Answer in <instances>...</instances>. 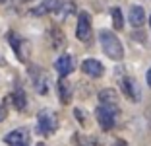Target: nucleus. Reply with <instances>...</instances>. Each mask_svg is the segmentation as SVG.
<instances>
[{"label":"nucleus","instance_id":"obj_18","mask_svg":"<svg viewBox=\"0 0 151 146\" xmlns=\"http://www.w3.org/2000/svg\"><path fill=\"white\" fill-rule=\"evenodd\" d=\"M4 119H6V107L2 105V103H0V123H2Z\"/></svg>","mask_w":151,"mask_h":146},{"label":"nucleus","instance_id":"obj_7","mask_svg":"<svg viewBox=\"0 0 151 146\" xmlns=\"http://www.w3.org/2000/svg\"><path fill=\"white\" fill-rule=\"evenodd\" d=\"M122 92L128 99H132L134 103H138L142 99V90H139L138 82L134 78H122Z\"/></svg>","mask_w":151,"mask_h":146},{"label":"nucleus","instance_id":"obj_1","mask_svg":"<svg viewBox=\"0 0 151 146\" xmlns=\"http://www.w3.org/2000/svg\"><path fill=\"white\" fill-rule=\"evenodd\" d=\"M99 41H101L103 53L107 55L109 58H112V61H122V57H124V47H122L120 39L112 31H109V29L99 31Z\"/></svg>","mask_w":151,"mask_h":146},{"label":"nucleus","instance_id":"obj_22","mask_svg":"<svg viewBox=\"0 0 151 146\" xmlns=\"http://www.w3.org/2000/svg\"><path fill=\"white\" fill-rule=\"evenodd\" d=\"M19 2H31V0H19Z\"/></svg>","mask_w":151,"mask_h":146},{"label":"nucleus","instance_id":"obj_4","mask_svg":"<svg viewBox=\"0 0 151 146\" xmlns=\"http://www.w3.org/2000/svg\"><path fill=\"white\" fill-rule=\"evenodd\" d=\"M76 37L83 43H87L91 39V18L87 12H81L78 18V27H76Z\"/></svg>","mask_w":151,"mask_h":146},{"label":"nucleus","instance_id":"obj_20","mask_svg":"<svg viewBox=\"0 0 151 146\" xmlns=\"http://www.w3.org/2000/svg\"><path fill=\"white\" fill-rule=\"evenodd\" d=\"M145 78H147V84L151 86V68H149V70H147V76H145Z\"/></svg>","mask_w":151,"mask_h":146},{"label":"nucleus","instance_id":"obj_17","mask_svg":"<svg viewBox=\"0 0 151 146\" xmlns=\"http://www.w3.org/2000/svg\"><path fill=\"white\" fill-rule=\"evenodd\" d=\"M76 142H78L80 146H103L101 140H99V138H95V137L87 138V137H80V134H78V137H76Z\"/></svg>","mask_w":151,"mask_h":146},{"label":"nucleus","instance_id":"obj_16","mask_svg":"<svg viewBox=\"0 0 151 146\" xmlns=\"http://www.w3.org/2000/svg\"><path fill=\"white\" fill-rule=\"evenodd\" d=\"M111 16H112V26H114V29H122V27H124V18H122L120 8H112Z\"/></svg>","mask_w":151,"mask_h":146},{"label":"nucleus","instance_id":"obj_12","mask_svg":"<svg viewBox=\"0 0 151 146\" xmlns=\"http://www.w3.org/2000/svg\"><path fill=\"white\" fill-rule=\"evenodd\" d=\"M99 101H101V105H109V107H118V93L114 92V90H103L101 93H99Z\"/></svg>","mask_w":151,"mask_h":146},{"label":"nucleus","instance_id":"obj_13","mask_svg":"<svg viewBox=\"0 0 151 146\" xmlns=\"http://www.w3.org/2000/svg\"><path fill=\"white\" fill-rule=\"evenodd\" d=\"M60 8V0H45L41 6H37L33 10V16H43V14H49V12H54V10Z\"/></svg>","mask_w":151,"mask_h":146},{"label":"nucleus","instance_id":"obj_2","mask_svg":"<svg viewBox=\"0 0 151 146\" xmlns=\"http://www.w3.org/2000/svg\"><path fill=\"white\" fill-rule=\"evenodd\" d=\"M58 128V117L52 109H41L37 115V133L39 134H52Z\"/></svg>","mask_w":151,"mask_h":146},{"label":"nucleus","instance_id":"obj_9","mask_svg":"<svg viewBox=\"0 0 151 146\" xmlns=\"http://www.w3.org/2000/svg\"><path fill=\"white\" fill-rule=\"evenodd\" d=\"M81 70H83L87 76H91V78H101L103 72H105V68H103V64L99 61H95V58H87V61L81 62Z\"/></svg>","mask_w":151,"mask_h":146},{"label":"nucleus","instance_id":"obj_24","mask_svg":"<svg viewBox=\"0 0 151 146\" xmlns=\"http://www.w3.org/2000/svg\"><path fill=\"white\" fill-rule=\"evenodd\" d=\"M149 115H151V111H149ZM149 121H151V117H149Z\"/></svg>","mask_w":151,"mask_h":146},{"label":"nucleus","instance_id":"obj_10","mask_svg":"<svg viewBox=\"0 0 151 146\" xmlns=\"http://www.w3.org/2000/svg\"><path fill=\"white\" fill-rule=\"evenodd\" d=\"M54 66H56L58 74L64 78V76H68L72 70H74V58H72V55H62V57L56 61Z\"/></svg>","mask_w":151,"mask_h":146},{"label":"nucleus","instance_id":"obj_25","mask_svg":"<svg viewBox=\"0 0 151 146\" xmlns=\"http://www.w3.org/2000/svg\"><path fill=\"white\" fill-rule=\"evenodd\" d=\"M149 26H151V18H149Z\"/></svg>","mask_w":151,"mask_h":146},{"label":"nucleus","instance_id":"obj_15","mask_svg":"<svg viewBox=\"0 0 151 146\" xmlns=\"http://www.w3.org/2000/svg\"><path fill=\"white\" fill-rule=\"evenodd\" d=\"M12 99H14V107L16 109H25V93H23V90L18 88L12 93Z\"/></svg>","mask_w":151,"mask_h":146},{"label":"nucleus","instance_id":"obj_6","mask_svg":"<svg viewBox=\"0 0 151 146\" xmlns=\"http://www.w3.org/2000/svg\"><path fill=\"white\" fill-rule=\"evenodd\" d=\"M10 45L14 47V53H16V57L19 58L22 62L27 61V57H29V45H27V41L23 39V37L16 35V33H10Z\"/></svg>","mask_w":151,"mask_h":146},{"label":"nucleus","instance_id":"obj_19","mask_svg":"<svg viewBox=\"0 0 151 146\" xmlns=\"http://www.w3.org/2000/svg\"><path fill=\"white\" fill-rule=\"evenodd\" d=\"M74 113H76V117H78V121H80V123H83V111H81V109H76Z\"/></svg>","mask_w":151,"mask_h":146},{"label":"nucleus","instance_id":"obj_3","mask_svg":"<svg viewBox=\"0 0 151 146\" xmlns=\"http://www.w3.org/2000/svg\"><path fill=\"white\" fill-rule=\"evenodd\" d=\"M116 113H118V107H109V105H99L95 109V117H97V123L101 125L103 131H111L116 123Z\"/></svg>","mask_w":151,"mask_h":146},{"label":"nucleus","instance_id":"obj_14","mask_svg":"<svg viewBox=\"0 0 151 146\" xmlns=\"http://www.w3.org/2000/svg\"><path fill=\"white\" fill-rule=\"evenodd\" d=\"M58 93H60V101L62 103H70V99H72V86L68 84L64 78L58 82Z\"/></svg>","mask_w":151,"mask_h":146},{"label":"nucleus","instance_id":"obj_11","mask_svg":"<svg viewBox=\"0 0 151 146\" xmlns=\"http://www.w3.org/2000/svg\"><path fill=\"white\" fill-rule=\"evenodd\" d=\"M128 20L134 27H142L143 22H145V10L142 6H132L128 12Z\"/></svg>","mask_w":151,"mask_h":146},{"label":"nucleus","instance_id":"obj_21","mask_svg":"<svg viewBox=\"0 0 151 146\" xmlns=\"http://www.w3.org/2000/svg\"><path fill=\"white\" fill-rule=\"evenodd\" d=\"M35 146H47V144H43V142H39V144H35Z\"/></svg>","mask_w":151,"mask_h":146},{"label":"nucleus","instance_id":"obj_8","mask_svg":"<svg viewBox=\"0 0 151 146\" xmlns=\"http://www.w3.org/2000/svg\"><path fill=\"white\" fill-rule=\"evenodd\" d=\"M31 78H33V82H35V88H37L39 93H47V92H49L50 80H49V76L45 74L41 68H31Z\"/></svg>","mask_w":151,"mask_h":146},{"label":"nucleus","instance_id":"obj_5","mask_svg":"<svg viewBox=\"0 0 151 146\" xmlns=\"http://www.w3.org/2000/svg\"><path fill=\"white\" fill-rule=\"evenodd\" d=\"M4 142L8 146H29L31 137H29V133L25 128H16V131H12V133H8L4 137Z\"/></svg>","mask_w":151,"mask_h":146},{"label":"nucleus","instance_id":"obj_23","mask_svg":"<svg viewBox=\"0 0 151 146\" xmlns=\"http://www.w3.org/2000/svg\"><path fill=\"white\" fill-rule=\"evenodd\" d=\"M2 2H6V0H0V4H2Z\"/></svg>","mask_w":151,"mask_h":146}]
</instances>
